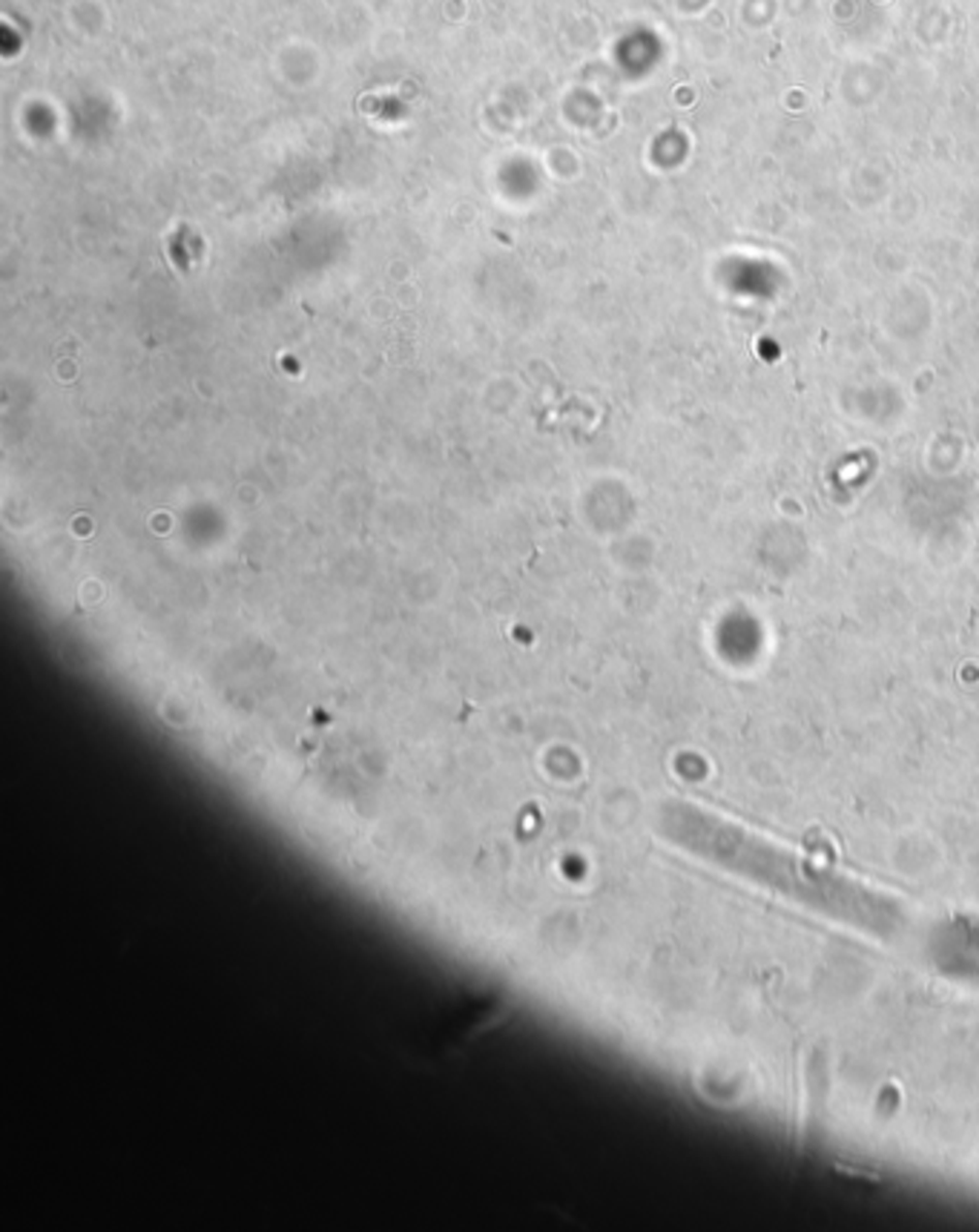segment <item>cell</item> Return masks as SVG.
I'll list each match as a JSON object with an SVG mask.
<instances>
[{
    "label": "cell",
    "mask_w": 979,
    "mask_h": 1232,
    "mask_svg": "<svg viewBox=\"0 0 979 1232\" xmlns=\"http://www.w3.org/2000/svg\"><path fill=\"white\" fill-rule=\"evenodd\" d=\"M664 834L698 860L879 942H893L908 925V913L896 897L807 860L799 850L775 845L733 819L683 808L667 819Z\"/></svg>",
    "instance_id": "6da1fadb"
}]
</instances>
